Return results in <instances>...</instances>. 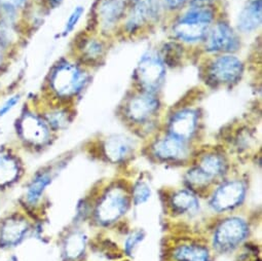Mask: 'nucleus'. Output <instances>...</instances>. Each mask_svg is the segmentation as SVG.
I'll return each mask as SVG.
<instances>
[{
  "label": "nucleus",
  "instance_id": "1",
  "mask_svg": "<svg viewBox=\"0 0 262 261\" xmlns=\"http://www.w3.org/2000/svg\"><path fill=\"white\" fill-rule=\"evenodd\" d=\"M86 82L88 74L79 65L60 60L50 70L45 86L51 101L66 104L84 89Z\"/></svg>",
  "mask_w": 262,
  "mask_h": 261
},
{
  "label": "nucleus",
  "instance_id": "2",
  "mask_svg": "<svg viewBox=\"0 0 262 261\" xmlns=\"http://www.w3.org/2000/svg\"><path fill=\"white\" fill-rule=\"evenodd\" d=\"M15 130L22 144L33 148H40L49 144L53 135V130L41 114L26 106L15 121Z\"/></svg>",
  "mask_w": 262,
  "mask_h": 261
},
{
  "label": "nucleus",
  "instance_id": "3",
  "mask_svg": "<svg viewBox=\"0 0 262 261\" xmlns=\"http://www.w3.org/2000/svg\"><path fill=\"white\" fill-rule=\"evenodd\" d=\"M214 21V12L209 8H191L173 26V34L186 44L204 40Z\"/></svg>",
  "mask_w": 262,
  "mask_h": 261
},
{
  "label": "nucleus",
  "instance_id": "4",
  "mask_svg": "<svg viewBox=\"0 0 262 261\" xmlns=\"http://www.w3.org/2000/svg\"><path fill=\"white\" fill-rule=\"evenodd\" d=\"M136 80L143 92L157 93L164 84L166 78V67L162 58L155 53L144 55L135 71Z\"/></svg>",
  "mask_w": 262,
  "mask_h": 261
},
{
  "label": "nucleus",
  "instance_id": "5",
  "mask_svg": "<svg viewBox=\"0 0 262 261\" xmlns=\"http://www.w3.org/2000/svg\"><path fill=\"white\" fill-rule=\"evenodd\" d=\"M248 233L247 222L238 217H231L218 225L214 233L213 245L220 252H229L241 245Z\"/></svg>",
  "mask_w": 262,
  "mask_h": 261
},
{
  "label": "nucleus",
  "instance_id": "6",
  "mask_svg": "<svg viewBox=\"0 0 262 261\" xmlns=\"http://www.w3.org/2000/svg\"><path fill=\"white\" fill-rule=\"evenodd\" d=\"M128 197L121 188H110L96 207V218L102 224H110L119 219L128 208Z\"/></svg>",
  "mask_w": 262,
  "mask_h": 261
},
{
  "label": "nucleus",
  "instance_id": "7",
  "mask_svg": "<svg viewBox=\"0 0 262 261\" xmlns=\"http://www.w3.org/2000/svg\"><path fill=\"white\" fill-rule=\"evenodd\" d=\"M30 228V222L24 215H9L0 221V248L10 250L18 247L26 238Z\"/></svg>",
  "mask_w": 262,
  "mask_h": 261
},
{
  "label": "nucleus",
  "instance_id": "8",
  "mask_svg": "<svg viewBox=\"0 0 262 261\" xmlns=\"http://www.w3.org/2000/svg\"><path fill=\"white\" fill-rule=\"evenodd\" d=\"M243 72V62L232 55L217 57L208 69L210 79L216 84H231L239 79Z\"/></svg>",
  "mask_w": 262,
  "mask_h": 261
},
{
  "label": "nucleus",
  "instance_id": "9",
  "mask_svg": "<svg viewBox=\"0 0 262 261\" xmlns=\"http://www.w3.org/2000/svg\"><path fill=\"white\" fill-rule=\"evenodd\" d=\"M26 36L22 17L0 14V45L10 54L18 53Z\"/></svg>",
  "mask_w": 262,
  "mask_h": 261
},
{
  "label": "nucleus",
  "instance_id": "10",
  "mask_svg": "<svg viewBox=\"0 0 262 261\" xmlns=\"http://www.w3.org/2000/svg\"><path fill=\"white\" fill-rule=\"evenodd\" d=\"M205 39L206 51L209 53H231L239 47L237 35L225 22H217L211 26Z\"/></svg>",
  "mask_w": 262,
  "mask_h": 261
},
{
  "label": "nucleus",
  "instance_id": "11",
  "mask_svg": "<svg viewBox=\"0 0 262 261\" xmlns=\"http://www.w3.org/2000/svg\"><path fill=\"white\" fill-rule=\"evenodd\" d=\"M246 185L238 180L223 183L214 192L210 205L216 212H224L237 207L245 199Z\"/></svg>",
  "mask_w": 262,
  "mask_h": 261
},
{
  "label": "nucleus",
  "instance_id": "12",
  "mask_svg": "<svg viewBox=\"0 0 262 261\" xmlns=\"http://www.w3.org/2000/svg\"><path fill=\"white\" fill-rule=\"evenodd\" d=\"M159 108L160 102L155 94L142 91L127 101L125 114L134 122H144L152 117Z\"/></svg>",
  "mask_w": 262,
  "mask_h": 261
},
{
  "label": "nucleus",
  "instance_id": "13",
  "mask_svg": "<svg viewBox=\"0 0 262 261\" xmlns=\"http://www.w3.org/2000/svg\"><path fill=\"white\" fill-rule=\"evenodd\" d=\"M22 164L19 157L10 146L0 147V189L10 188L19 181Z\"/></svg>",
  "mask_w": 262,
  "mask_h": 261
},
{
  "label": "nucleus",
  "instance_id": "14",
  "mask_svg": "<svg viewBox=\"0 0 262 261\" xmlns=\"http://www.w3.org/2000/svg\"><path fill=\"white\" fill-rule=\"evenodd\" d=\"M159 14L156 0H133L132 12H130L125 29L129 33H134L143 25L152 22Z\"/></svg>",
  "mask_w": 262,
  "mask_h": 261
},
{
  "label": "nucleus",
  "instance_id": "15",
  "mask_svg": "<svg viewBox=\"0 0 262 261\" xmlns=\"http://www.w3.org/2000/svg\"><path fill=\"white\" fill-rule=\"evenodd\" d=\"M198 123V113L194 110H180L169 121V135L186 142L194 135Z\"/></svg>",
  "mask_w": 262,
  "mask_h": 261
},
{
  "label": "nucleus",
  "instance_id": "16",
  "mask_svg": "<svg viewBox=\"0 0 262 261\" xmlns=\"http://www.w3.org/2000/svg\"><path fill=\"white\" fill-rule=\"evenodd\" d=\"M155 155L162 159L168 161L180 160L186 157L187 155V146L186 142L168 135L165 138H162L156 142L154 145Z\"/></svg>",
  "mask_w": 262,
  "mask_h": 261
},
{
  "label": "nucleus",
  "instance_id": "17",
  "mask_svg": "<svg viewBox=\"0 0 262 261\" xmlns=\"http://www.w3.org/2000/svg\"><path fill=\"white\" fill-rule=\"evenodd\" d=\"M262 18V0H249L243 8L237 19V28L244 33L258 29Z\"/></svg>",
  "mask_w": 262,
  "mask_h": 261
},
{
  "label": "nucleus",
  "instance_id": "18",
  "mask_svg": "<svg viewBox=\"0 0 262 261\" xmlns=\"http://www.w3.org/2000/svg\"><path fill=\"white\" fill-rule=\"evenodd\" d=\"M53 104L39 112L50 128L54 132L66 128L71 121V113L67 105L52 101Z\"/></svg>",
  "mask_w": 262,
  "mask_h": 261
},
{
  "label": "nucleus",
  "instance_id": "19",
  "mask_svg": "<svg viewBox=\"0 0 262 261\" xmlns=\"http://www.w3.org/2000/svg\"><path fill=\"white\" fill-rule=\"evenodd\" d=\"M53 181L52 172L43 171L37 173L28 183L25 189V202L27 205L34 207L41 201L47 188Z\"/></svg>",
  "mask_w": 262,
  "mask_h": 261
},
{
  "label": "nucleus",
  "instance_id": "20",
  "mask_svg": "<svg viewBox=\"0 0 262 261\" xmlns=\"http://www.w3.org/2000/svg\"><path fill=\"white\" fill-rule=\"evenodd\" d=\"M124 7L122 0H102L97 12L101 25L108 29L113 27L124 14Z\"/></svg>",
  "mask_w": 262,
  "mask_h": 261
},
{
  "label": "nucleus",
  "instance_id": "21",
  "mask_svg": "<svg viewBox=\"0 0 262 261\" xmlns=\"http://www.w3.org/2000/svg\"><path fill=\"white\" fill-rule=\"evenodd\" d=\"M132 150V143L124 136H112L104 144L106 157L113 163L123 161Z\"/></svg>",
  "mask_w": 262,
  "mask_h": 261
},
{
  "label": "nucleus",
  "instance_id": "22",
  "mask_svg": "<svg viewBox=\"0 0 262 261\" xmlns=\"http://www.w3.org/2000/svg\"><path fill=\"white\" fill-rule=\"evenodd\" d=\"M176 261H210V254L207 248L200 245H181L174 250Z\"/></svg>",
  "mask_w": 262,
  "mask_h": 261
},
{
  "label": "nucleus",
  "instance_id": "23",
  "mask_svg": "<svg viewBox=\"0 0 262 261\" xmlns=\"http://www.w3.org/2000/svg\"><path fill=\"white\" fill-rule=\"evenodd\" d=\"M86 247V237L80 231L71 232L64 242L63 253L67 260L75 261L83 253Z\"/></svg>",
  "mask_w": 262,
  "mask_h": 261
},
{
  "label": "nucleus",
  "instance_id": "24",
  "mask_svg": "<svg viewBox=\"0 0 262 261\" xmlns=\"http://www.w3.org/2000/svg\"><path fill=\"white\" fill-rule=\"evenodd\" d=\"M171 205L173 209L179 213H190L198 209L199 201L191 191L179 190L173 194Z\"/></svg>",
  "mask_w": 262,
  "mask_h": 261
},
{
  "label": "nucleus",
  "instance_id": "25",
  "mask_svg": "<svg viewBox=\"0 0 262 261\" xmlns=\"http://www.w3.org/2000/svg\"><path fill=\"white\" fill-rule=\"evenodd\" d=\"M199 168L212 180L213 178H216L224 173L225 163L221 156L210 154L202 158Z\"/></svg>",
  "mask_w": 262,
  "mask_h": 261
},
{
  "label": "nucleus",
  "instance_id": "26",
  "mask_svg": "<svg viewBox=\"0 0 262 261\" xmlns=\"http://www.w3.org/2000/svg\"><path fill=\"white\" fill-rule=\"evenodd\" d=\"M23 95L19 91L6 92L0 97V118L10 115L22 102Z\"/></svg>",
  "mask_w": 262,
  "mask_h": 261
},
{
  "label": "nucleus",
  "instance_id": "27",
  "mask_svg": "<svg viewBox=\"0 0 262 261\" xmlns=\"http://www.w3.org/2000/svg\"><path fill=\"white\" fill-rule=\"evenodd\" d=\"M104 51L103 44L97 39H88L80 46L81 58L89 62H95L102 58Z\"/></svg>",
  "mask_w": 262,
  "mask_h": 261
},
{
  "label": "nucleus",
  "instance_id": "28",
  "mask_svg": "<svg viewBox=\"0 0 262 261\" xmlns=\"http://www.w3.org/2000/svg\"><path fill=\"white\" fill-rule=\"evenodd\" d=\"M32 0H0V14L22 17Z\"/></svg>",
  "mask_w": 262,
  "mask_h": 261
},
{
  "label": "nucleus",
  "instance_id": "29",
  "mask_svg": "<svg viewBox=\"0 0 262 261\" xmlns=\"http://www.w3.org/2000/svg\"><path fill=\"white\" fill-rule=\"evenodd\" d=\"M83 14H84V8L81 6H78L72 10V12L69 14L68 18L66 19L63 29L61 31L62 37H66L74 31V29L76 28V26L79 23Z\"/></svg>",
  "mask_w": 262,
  "mask_h": 261
},
{
  "label": "nucleus",
  "instance_id": "30",
  "mask_svg": "<svg viewBox=\"0 0 262 261\" xmlns=\"http://www.w3.org/2000/svg\"><path fill=\"white\" fill-rule=\"evenodd\" d=\"M212 180L198 167L189 170L186 174V182L193 188H204Z\"/></svg>",
  "mask_w": 262,
  "mask_h": 261
},
{
  "label": "nucleus",
  "instance_id": "31",
  "mask_svg": "<svg viewBox=\"0 0 262 261\" xmlns=\"http://www.w3.org/2000/svg\"><path fill=\"white\" fill-rule=\"evenodd\" d=\"M151 195V189L145 182H139L135 185L133 191V199L136 205H141L149 200Z\"/></svg>",
  "mask_w": 262,
  "mask_h": 261
},
{
  "label": "nucleus",
  "instance_id": "32",
  "mask_svg": "<svg viewBox=\"0 0 262 261\" xmlns=\"http://www.w3.org/2000/svg\"><path fill=\"white\" fill-rule=\"evenodd\" d=\"M14 56L0 45V78L9 70Z\"/></svg>",
  "mask_w": 262,
  "mask_h": 261
},
{
  "label": "nucleus",
  "instance_id": "33",
  "mask_svg": "<svg viewBox=\"0 0 262 261\" xmlns=\"http://www.w3.org/2000/svg\"><path fill=\"white\" fill-rule=\"evenodd\" d=\"M143 237H144L143 231L139 230V231L133 232L127 237V240L125 242V252L127 254L132 253L135 250V248L138 246V244L143 240Z\"/></svg>",
  "mask_w": 262,
  "mask_h": 261
},
{
  "label": "nucleus",
  "instance_id": "34",
  "mask_svg": "<svg viewBox=\"0 0 262 261\" xmlns=\"http://www.w3.org/2000/svg\"><path fill=\"white\" fill-rule=\"evenodd\" d=\"M64 0H41L40 4L43 6V8L48 11H52L55 10L57 8H59Z\"/></svg>",
  "mask_w": 262,
  "mask_h": 261
},
{
  "label": "nucleus",
  "instance_id": "35",
  "mask_svg": "<svg viewBox=\"0 0 262 261\" xmlns=\"http://www.w3.org/2000/svg\"><path fill=\"white\" fill-rule=\"evenodd\" d=\"M165 2V6L169 9V10H178L180 9L186 0H164Z\"/></svg>",
  "mask_w": 262,
  "mask_h": 261
},
{
  "label": "nucleus",
  "instance_id": "36",
  "mask_svg": "<svg viewBox=\"0 0 262 261\" xmlns=\"http://www.w3.org/2000/svg\"><path fill=\"white\" fill-rule=\"evenodd\" d=\"M214 0H190L191 8H208Z\"/></svg>",
  "mask_w": 262,
  "mask_h": 261
},
{
  "label": "nucleus",
  "instance_id": "37",
  "mask_svg": "<svg viewBox=\"0 0 262 261\" xmlns=\"http://www.w3.org/2000/svg\"><path fill=\"white\" fill-rule=\"evenodd\" d=\"M5 86H4V82L2 80V78H0V97H2L4 94H5Z\"/></svg>",
  "mask_w": 262,
  "mask_h": 261
}]
</instances>
